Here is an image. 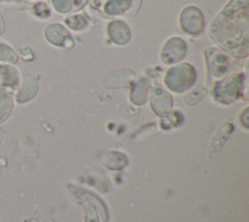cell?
I'll use <instances>...</instances> for the list:
<instances>
[{
  "label": "cell",
  "mask_w": 249,
  "mask_h": 222,
  "mask_svg": "<svg viewBox=\"0 0 249 222\" xmlns=\"http://www.w3.org/2000/svg\"><path fill=\"white\" fill-rule=\"evenodd\" d=\"M211 41L238 58L248 56V0H231L209 26Z\"/></svg>",
  "instance_id": "6da1fadb"
},
{
  "label": "cell",
  "mask_w": 249,
  "mask_h": 222,
  "mask_svg": "<svg viewBox=\"0 0 249 222\" xmlns=\"http://www.w3.org/2000/svg\"><path fill=\"white\" fill-rule=\"evenodd\" d=\"M196 79V71L189 63H180L169 68L165 74V85L174 92H183Z\"/></svg>",
  "instance_id": "7a4b0ae2"
},
{
  "label": "cell",
  "mask_w": 249,
  "mask_h": 222,
  "mask_svg": "<svg viewBox=\"0 0 249 222\" xmlns=\"http://www.w3.org/2000/svg\"><path fill=\"white\" fill-rule=\"evenodd\" d=\"M204 18L196 6L185 7L179 16V25L183 32L191 36H198L204 29Z\"/></svg>",
  "instance_id": "3957f363"
},
{
  "label": "cell",
  "mask_w": 249,
  "mask_h": 222,
  "mask_svg": "<svg viewBox=\"0 0 249 222\" xmlns=\"http://www.w3.org/2000/svg\"><path fill=\"white\" fill-rule=\"evenodd\" d=\"M187 43L181 37L168 38L162 45L160 53V60L164 64H173L181 61L187 55Z\"/></svg>",
  "instance_id": "277c9868"
},
{
  "label": "cell",
  "mask_w": 249,
  "mask_h": 222,
  "mask_svg": "<svg viewBox=\"0 0 249 222\" xmlns=\"http://www.w3.org/2000/svg\"><path fill=\"white\" fill-rule=\"evenodd\" d=\"M204 54L208 71L211 76L220 77L229 70L230 59L225 53L216 48H208L205 50Z\"/></svg>",
  "instance_id": "5b68a950"
},
{
  "label": "cell",
  "mask_w": 249,
  "mask_h": 222,
  "mask_svg": "<svg viewBox=\"0 0 249 222\" xmlns=\"http://www.w3.org/2000/svg\"><path fill=\"white\" fill-rule=\"evenodd\" d=\"M46 39L56 47L71 48L74 45V41L70 32L60 23H52L45 28Z\"/></svg>",
  "instance_id": "8992f818"
},
{
  "label": "cell",
  "mask_w": 249,
  "mask_h": 222,
  "mask_svg": "<svg viewBox=\"0 0 249 222\" xmlns=\"http://www.w3.org/2000/svg\"><path fill=\"white\" fill-rule=\"evenodd\" d=\"M107 34L109 39L116 45L124 46L130 40L131 33L127 24L120 19L113 20L107 25Z\"/></svg>",
  "instance_id": "52a82bcc"
},
{
  "label": "cell",
  "mask_w": 249,
  "mask_h": 222,
  "mask_svg": "<svg viewBox=\"0 0 249 222\" xmlns=\"http://www.w3.org/2000/svg\"><path fill=\"white\" fill-rule=\"evenodd\" d=\"M135 78V73L129 69H120L109 74L104 80V85L107 88L124 87L132 82Z\"/></svg>",
  "instance_id": "ba28073f"
},
{
  "label": "cell",
  "mask_w": 249,
  "mask_h": 222,
  "mask_svg": "<svg viewBox=\"0 0 249 222\" xmlns=\"http://www.w3.org/2000/svg\"><path fill=\"white\" fill-rule=\"evenodd\" d=\"M37 91L38 85L36 80L32 76H25L17 95L18 102L22 103L32 99L36 95Z\"/></svg>",
  "instance_id": "9c48e42d"
},
{
  "label": "cell",
  "mask_w": 249,
  "mask_h": 222,
  "mask_svg": "<svg viewBox=\"0 0 249 222\" xmlns=\"http://www.w3.org/2000/svg\"><path fill=\"white\" fill-rule=\"evenodd\" d=\"M153 98L158 99V100H152V106L153 109L155 110V112H157L158 114H164L166 113L171 105V99L169 97V95L167 93H165L164 91H162L161 89H156L153 92Z\"/></svg>",
  "instance_id": "30bf717a"
},
{
  "label": "cell",
  "mask_w": 249,
  "mask_h": 222,
  "mask_svg": "<svg viewBox=\"0 0 249 222\" xmlns=\"http://www.w3.org/2000/svg\"><path fill=\"white\" fill-rule=\"evenodd\" d=\"M65 24L74 31H81L87 28L88 26V20L87 18L82 15H74L67 17L64 19Z\"/></svg>",
  "instance_id": "8fae6325"
},
{
  "label": "cell",
  "mask_w": 249,
  "mask_h": 222,
  "mask_svg": "<svg viewBox=\"0 0 249 222\" xmlns=\"http://www.w3.org/2000/svg\"><path fill=\"white\" fill-rule=\"evenodd\" d=\"M12 105L13 103L10 95L0 91V123L4 121L10 114Z\"/></svg>",
  "instance_id": "7c38bea8"
},
{
  "label": "cell",
  "mask_w": 249,
  "mask_h": 222,
  "mask_svg": "<svg viewBox=\"0 0 249 222\" xmlns=\"http://www.w3.org/2000/svg\"><path fill=\"white\" fill-rule=\"evenodd\" d=\"M27 222H39L37 219H34V218H31V219H29Z\"/></svg>",
  "instance_id": "4fadbf2b"
}]
</instances>
